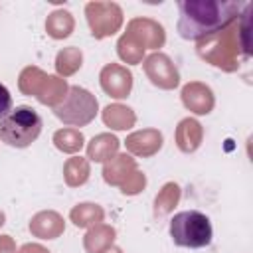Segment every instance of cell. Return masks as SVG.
<instances>
[{"mask_svg": "<svg viewBox=\"0 0 253 253\" xmlns=\"http://www.w3.org/2000/svg\"><path fill=\"white\" fill-rule=\"evenodd\" d=\"M176 30L184 40H202L227 28L239 14L241 2L227 0H182Z\"/></svg>", "mask_w": 253, "mask_h": 253, "instance_id": "1", "label": "cell"}, {"mask_svg": "<svg viewBox=\"0 0 253 253\" xmlns=\"http://www.w3.org/2000/svg\"><path fill=\"white\" fill-rule=\"evenodd\" d=\"M42 132V117L28 105L12 109L0 119V140L12 148L30 146Z\"/></svg>", "mask_w": 253, "mask_h": 253, "instance_id": "2", "label": "cell"}, {"mask_svg": "<svg viewBox=\"0 0 253 253\" xmlns=\"http://www.w3.org/2000/svg\"><path fill=\"white\" fill-rule=\"evenodd\" d=\"M211 223L210 217L202 211L188 210V211H178L170 219V237L174 245L178 247H188V249H200L211 243Z\"/></svg>", "mask_w": 253, "mask_h": 253, "instance_id": "3", "label": "cell"}, {"mask_svg": "<svg viewBox=\"0 0 253 253\" xmlns=\"http://www.w3.org/2000/svg\"><path fill=\"white\" fill-rule=\"evenodd\" d=\"M69 95L71 97H67V101H63V105L53 109L55 117L69 125L89 123L97 113V101L91 97L89 91H85L81 87H71Z\"/></svg>", "mask_w": 253, "mask_h": 253, "instance_id": "4", "label": "cell"}, {"mask_svg": "<svg viewBox=\"0 0 253 253\" xmlns=\"http://www.w3.org/2000/svg\"><path fill=\"white\" fill-rule=\"evenodd\" d=\"M12 111V95L6 89V85L0 83V119H4Z\"/></svg>", "mask_w": 253, "mask_h": 253, "instance_id": "5", "label": "cell"}]
</instances>
